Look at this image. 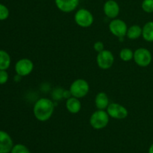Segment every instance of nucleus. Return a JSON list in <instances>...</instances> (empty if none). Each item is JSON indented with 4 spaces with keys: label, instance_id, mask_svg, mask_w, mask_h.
Listing matches in <instances>:
<instances>
[{
    "label": "nucleus",
    "instance_id": "1",
    "mask_svg": "<svg viewBox=\"0 0 153 153\" xmlns=\"http://www.w3.org/2000/svg\"><path fill=\"white\" fill-rule=\"evenodd\" d=\"M55 110V105L52 100L41 98L37 100L33 108V113L37 120L40 122L47 121L52 117Z\"/></svg>",
    "mask_w": 153,
    "mask_h": 153
},
{
    "label": "nucleus",
    "instance_id": "2",
    "mask_svg": "<svg viewBox=\"0 0 153 153\" xmlns=\"http://www.w3.org/2000/svg\"><path fill=\"white\" fill-rule=\"evenodd\" d=\"M109 122V115L105 110H97L90 118V124L94 129L105 128Z\"/></svg>",
    "mask_w": 153,
    "mask_h": 153
},
{
    "label": "nucleus",
    "instance_id": "3",
    "mask_svg": "<svg viewBox=\"0 0 153 153\" xmlns=\"http://www.w3.org/2000/svg\"><path fill=\"white\" fill-rule=\"evenodd\" d=\"M90 91L89 84L85 79H79L75 80L71 84L70 91L72 97H76L78 99L83 98L88 95Z\"/></svg>",
    "mask_w": 153,
    "mask_h": 153
},
{
    "label": "nucleus",
    "instance_id": "4",
    "mask_svg": "<svg viewBox=\"0 0 153 153\" xmlns=\"http://www.w3.org/2000/svg\"><path fill=\"white\" fill-rule=\"evenodd\" d=\"M76 23L82 28H88L94 23V18L92 13L88 9L82 8L77 10L74 16Z\"/></svg>",
    "mask_w": 153,
    "mask_h": 153
},
{
    "label": "nucleus",
    "instance_id": "5",
    "mask_svg": "<svg viewBox=\"0 0 153 153\" xmlns=\"http://www.w3.org/2000/svg\"><path fill=\"white\" fill-rule=\"evenodd\" d=\"M133 59L139 67H146L152 62V54L147 49L139 48L134 51Z\"/></svg>",
    "mask_w": 153,
    "mask_h": 153
},
{
    "label": "nucleus",
    "instance_id": "6",
    "mask_svg": "<svg viewBox=\"0 0 153 153\" xmlns=\"http://www.w3.org/2000/svg\"><path fill=\"white\" fill-rule=\"evenodd\" d=\"M97 62L99 67L102 70H108L113 66L114 57L113 53L109 50H103L99 52L97 57Z\"/></svg>",
    "mask_w": 153,
    "mask_h": 153
},
{
    "label": "nucleus",
    "instance_id": "7",
    "mask_svg": "<svg viewBox=\"0 0 153 153\" xmlns=\"http://www.w3.org/2000/svg\"><path fill=\"white\" fill-rule=\"evenodd\" d=\"M109 30L112 34L122 39L126 35L128 27L126 23L122 19H114L109 24Z\"/></svg>",
    "mask_w": 153,
    "mask_h": 153
},
{
    "label": "nucleus",
    "instance_id": "8",
    "mask_svg": "<svg viewBox=\"0 0 153 153\" xmlns=\"http://www.w3.org/2000/svg\"><path fill=\"white\" fill-rule=\"evenodd\" d=\"M107 113L109 117L116 120H123L128 117V110L122 105L118 103L109 104L107 108Z\"/></svg>",
    "mask_w": 153,
    "mask_h": 153
},
{
    "label": "nucleus",
    "instance_id": "9",
    "mask_svg": "<svg viewBox=\"0 0 153 153\" xmlns=\"http://www.w3.org/2000/svg\"><path fill=\"white\" fill-rule=\"evenodd\" d=\"M34 64L28 58H22L15 64V71L20 76H27L32 72Z\"/></svg>",
    "mask_w": 153,
    "mask_h": 153
},
{
    "label": "nucleus",
    "instance_id": "10",
    "mask_svg": "<svg viewBox=\"0 0 153 153\" xmlns=\"http://www.w3.org/2000/svg\"><path fill=\"white\" fill-rule=\"evenodd\" d=\"M57 7L64 13H70L76 9L79 0H55Z\"/></svg>",
    "mask_w": 153,
    "mask_h": 153
},
{
    "label": "nucleus",
    "instance_id": "11",
    "mask_svg": "<svg viewBox=\"0 0 153 153\" xmlns=\"http://www.w3.org/2000/svg\"><path fill=\"white\" fill-rule=\"evenodd\" d=\"M103 10L108 18L115 19L120 13V6L114 0H108L104 4Z\"/></svg>",
    "mask_w": 153,
    "mask_h": 153
},
{
    "label": "nucleus",
    "instance_id": "12",
    "mask_svg": "<svg viewBox=\"0 0 153 153\" xmlns=\"http://www.w3.org/2000/svg\"><path fill=\"white\" fill-rule=\"evenodd\" d=\"M13 140L7 132L0 130V153H9L13 148Z\"/></svg>",
    "mask_w": 153,
    "mask_h": 153
},
{
    "label": "nucleus",
    "instance_id": "13",
    "mask_svg": "<svg viewBox=\"0 0 153 153\" xmlns=\"http://www.w3.org/2000/svg\"><path fill=\"white\" fill-rule=\"evenodd\" d=\"M66 108L70 113L76 114L82 109V103L76 97H70L66 102Z\"/></svg>",
    "mask_w": 153,
    "mask_h": 153
},
{
    "label": "nucleus",
    "instance_id": "14",
    "mask_svg": "<svg viewBox=\"0 0 153 153\" xmlns=\"http://www.w3.org/2000/svg\"><path fill=\"white\" fill-rule=\"evenodd\" d=\"M95 105L99 110H105L109 105V99L104 92H100L95 97Z\"/></svg>",
    "mask_w": 153,
    "mask_h": 153
},
{
    "label": "nucleus",
    "instance_id": "15",
    "mask_svg": "<svg viewBox=\"0 0 153 153\" xmlns=\"http://www.w3.org/2000/svg\"><path fill=\"white\" fill-rule=\"evenodd\" d=\"M11 63L10 55L6 51L0 49V70H6Z\"/></svg>",
    "mask_w": 153,
    "mask_h": 153
},
{
    "label": "nucleus",
    "instance_id": "16",
    "mask_svg": "<svg viewBox=\"0 0 153 153\" xmlns=\"http://www.w3.org/2000/svg\"><path fill=\"white\" fill-rule=\"evenodd\" d=\"M142 36L148 42H153V22H146L143 28Z\"/></svg>",
    "mask_w": 153,
    "mask_h": 153
},
{
    "label": "nucleus",
    "instance_id": "17",
    "mask_svg": "<svg viewBox=\"0 0 153 153\" xmlns=\"http://www.w3.org/2000/svg\"><path fill=\"white\" fill-rule=\"evenodd\" d=\"M142 31H143V28L140 25H134L128 28L126 36L130 40H135L142 35Z\"/></svg>",
    "mask_w": 153,
    "mask_h": 153
},
{
    "label": "nucleus",
    "instance_id": "18",
    "mask_svg": "<svg viewBox=\"0 0 153 153\" xmlns=\"http://www.w3.org/2000/svg\"><path fill=\"white\" fill-rule=\"evenodd\" d=\"M120 57L121 60L123 61H129L134 58V52L132 50L128 48H124L120 52Z\"/></svg>",
    "mask_w": 153,
    "mask_h": 153
},
{
    "label": "nucleus",
    "instance_id": "19",
    "mask_svg": "<svg viewBox=\"0 0 153 153\" xmlns=\"http://www.w3.org/2000/svg\"><path fill=\"white\" fill-rule=\"evenodd\" d=\"M141 7L146 13H153V0H143Z\"/></svg>",
    "mask_w": 153,
    "mask_h": 153
},
{
    "label": "nucleus",
    "instance_id": "20",
    "mask_svg": "<svg viewBox=\"0 0 153 153\" xmlns=\"http://www.w3.org/2000/svg\"><path fill=\"white\" fill-rule=\"evenodd\" d=\"M10 153H30V151L24 145L16 144L13 146Z\"/></svg>",
    "mask_w": 153,
    "mask_h": 153
},
{
    "label": "nucleus",
    "instance_id": "21",
    "mask_svg": "<svg viewBox=\"0 0 153 153\" xmlns=\"http://www.w3.org/2000/svg\"><path fill=\"white\" fill-rule=\"evenodd\" d=\"M10 14L8 8L6 7L4 4H2L0 3V21L5 20L7 19Z\"/></svg>",
    "mask_w": 153,
    "mask_h": 153
},
{
    "label": "nucleus",
    "instance_id": "22",
    "mask_svg": "<svg viewBox=\"0 0 153 153\" xmlns=\"http://www.w3.org/2000/svg\"><path fill=\"white\" fill-rule=\"evenodd\" d=\"M8 80V73L6 70H0V85H4Z\"/></svg>",
    "mask_w": 153,
    "mask_h": 153
},
{
    "label": "nucleus",
    "instance_id": "23",
    "mask_svg": "<svg viewBox=\"0 0 153 153\" xmlns=\"http://www.w3.org/2000/svg\"><path fill=\"white\" fill-rule=\"evenodd\" d=\"M94 49H95L96 52H97L99 53V52L104 50V44H103L102 42L97 41L95 43H94Z\"/></svg>",
    "mask_w": 153,
    "mask_h": 153
},
{
    "label": "nucleus",
    "instance_id": "24",
    "mask_svg": "<svg viewBox=\"0 0 153 153\" xmlns=\"http://www.w3.org/2000/svg\"><path fill=\"white\" fill-rule=\"evenodd\" d=\"M149 153H153V143L152 145H151L150 148H149Z\"/></svg>",
    "mask_w": 153,
    "mask_h": 153
}]
</instances>
